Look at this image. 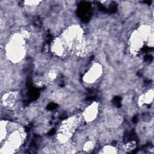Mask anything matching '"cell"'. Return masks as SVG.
<instances>
[{
  "mask_svg": "<svg viewBox=\"0 0 154 154\" xmlns=\"http://www.w3.org/2000/svg\"><path fill=\"white\" fill-rule=\"evenodd\" d=\"M100 67L94 66L87 73H86L84 78L85 81H88V82H93L94 81L97 79L98 76L100 74Z\"/></svg>",
  "mask_w": 154,
  "mask_h": 154,
  "instance_id": "6da1fadb",
  "label": "cell"
},
{
  "mask_svg": "<svg viewBox=\"0 0 154 154\" xmlns=\"http://www.w3.org/2000/svg\"><path fill=\"white\" fill-rule=\"evenodd\" d=\"M97 104L94 105H91L89 107H88L87 110L86 109L85 113V117L87 119L89 120H93L95 117V115L97 114Z\"/></svg>",
  "mask_w": 154,
  "mask_h": 154,
  "instance_id": "7a4b0ae2",
  "label": "cell"
}]
</instances>
